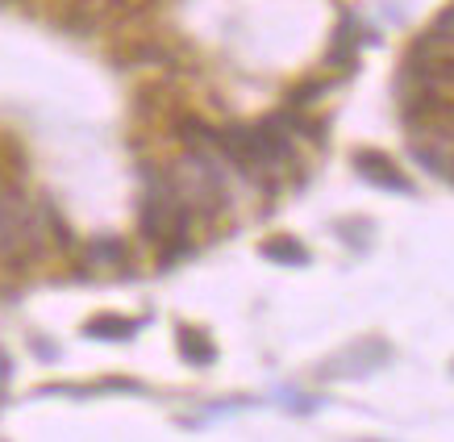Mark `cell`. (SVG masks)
I'll return each mask as SVG.
<instances>
[{
	"label": "cell",
	"mask_w": 454,
	"mask_h": 442,
	"mask_svg": "<svg viewBox=\"0 0 454 442\" xmlns=\"http://www.w3.org/2000/svg\"><path fill=\"white\" fill-rule=\"evenodd\" d=\"M358 171L375 184H387V188H404V184H409L396 167L387 163V159H380V154H358Z\"/></svg>",
	"instance_id": "obj_1"
},
{
	"label": "cell",
	"mask_w": 454,
	"mask_h": 442,
	"mask_svg": "<svg viewBox=\"0 0 454 442\" xmlns=\"http://www.w3.org/2000/svg\"><path fill=\"white\" fill-rule=\"evenodd\" d=\"M179 351H184L192 363H208V359H213V346H208L196 330H179Z\"/></svg>",
	"instance_id": "obj_2"
},
{
	"label": "cell",
	"mask_w": 454,
	"mask_h": 442,
	"mask_svg": "<svg viewBox=\"0 0 454 442\" xmlns=\"http://www.w3.org/2000/svg\"><path fill=\"white\" fill-rule=\"evenodd\" d=\"M129 330H134V321L125 318H97L88 326V334H97V338H125Z\"/></svg>",
	"instance_id": "obj_3"
},
{
	"label": "cell",
	"mask_w": 454,
	"mask_h": 442,
	"mask_svg": "<svg viewBox=\"0 0 454 442\" xmlns=\"http://www.w3.org/2000/svg\"><path fill=\"white\" fill-rule=\"evenodd\" d=\"M88 255H92V259H105V263H121L125 259V247L117 242V238H97V242L88 247Z\"/></svg>",
	"instance_id": "obj_4"
},
{
	"label": "cell",
	"mask_w": 454,
	"mask_h": 442,
	"mask_svg": "<svg viewBox=\"0 0 454 442\" xmlns=\"http://www.w3.org/2000/svg\"><path fill=\"white\" fill-rule=\"evenodd\" d=\"M267 255H276V259H292V263H304V247H296V242H292V238H271V242H267Z\"/></svg>",
	"instance_id": "obj_5"
},
{
	"label": "cell",
	"mask_w": 454,
	"mask_h": 442,
	"mask_svg": "<svg viewBox=\"0 0 454 442\" xmlns=\"http://www.w3.org/2000/svg\"><path fill=\"white\" fill-rule=\"evenodd\" d=\"M321 88H325V83H301V88H292V97H288V109H309V105H313L317 97H321Z\"/></svg>",
	"instance_id": "obj_6"
}]
</instances>
